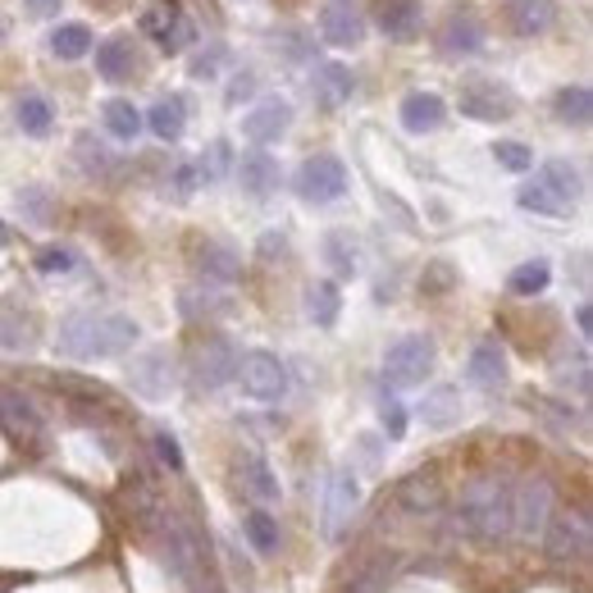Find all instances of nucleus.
Returning <instances> with one entry per match:
<instances>
[{
	"label": "nucleus",
	"mask_w": 593,
	"mask_h": 593,
	"mask_svg": "<svg viewBox=\"0 0 593 593\" xmlns=\"http://www.w3.org/2000/svg\"><path fill=\"white\" fill-rule=\"evenodd\" d=\"M137 342V324L128 315H96V311H78L60 324L56 348L74 361H106V357H124Z\"/></svg>",
	"instance_id": "nucleus-1"
},
{
	"label": "nucleus",
	"mask_w": 593,
	"mask_h": 593,
	"mask_svg": "<svg viewBox=\"0 0 593 593\" xmlns=\"http://www.w3.org/2000/svg\"><path fill=\"white\" fill-rule=\"evenodd\" d=\"M512 484L503 475H479L461 488L457 503V529H466L479 543H498L512 534Z\"/></svg>",
	"instance_id": "nucleus-2"
},
{
	"label": "nucleus",
	"mask_w": 593,
	"mask_h": 593,
	"mask_svg": "<svg viewBox=\"0 0 593 593\" xmlns=\"http://www.w3.org/2000/svg\"><path fill=\"white\" fill-rule=\"evenodd\" d=\"M233 383H237L252 402H265V407L283 402L288 388H292L288 366H283L274 352H242V357H237V370H233Z\"/></svg>",
	"instance_id": "nucleus-3"
},
{
	"label": "nucleus",
	"mask_w": 593,
	"mask_h": 593,
	"mask_svg": "<svg viewBox=\"0 0 593 593\" xmlns=\"http://www.w3.org/2000/svg\"><path fill=\"white\" fill-rule=\"evenodd\" d=\"M434 361H438L434 338L407 333V338H398V342H392V348L383 352V379H388L392 388H420V383L434 375Z\"/></svg>",
	"instance_id": "nucleus-4"
},
{
	"label": "nucleus",
	"mask_w": 593,
	"mask_h": 593,
	"mask_svg": "<svg viewBox=\"0 0 593 593\" xmlns=\"http://www.w3.org/2000/svg\"><path fill=\"white\" fill-rule=\"evenodd\" d=\"M543 548H548L553 562H584L589 557V512L584 507H566V512H553L548 525H543Z\"/></svg>",
	"instance_id": "nucleus-5"
},
{
	"label": "nucleus",
	"mask_w": 593,
	"mask_h": 593,
	"mask_svg": "<svg viewBox=\"0 0 593 593\" xmlns=\"http://www.w3.org/2000/svg\"><path fill=\"white\" fill-rule=\"evenodd\" d=\"M461 115L466 119H475V124H507L512 115H516V96H512V87L507 82H498V78H470L466 87H461Z\"/></svg>",
	"instance_id": "nucleus-6"
},
{
	"label": "nucleus",
	"mask_w": 593,
	"mask_h": 593,
	"mask_svg": "<svg viewBox=\"0 0 593 593\" xmlns=\"http://www.w3.org/2000/svg\"><path fill=\"white\" fill-rule=\"evenodd\" d=\"M553 503H557L553 484L543 479V475H529V479L512 493V529H516L521 538H538L543 525H548V516H553Z\"/></svg>",
	"instance_id": "nucleus-7"
},
{
	"label": "nucleus",
	"mask_w": 593,
	"mask_h": 593,
	"mask_svg": "<svg viewBox=\"0 0 593 593\" xmlns=\"http://www.w3.org/2000/svg\"><path fill=\"white\" fill-rule=\"evenodd\" d=\"M342 192H348V165L338 156H311V161H302V169H296V196L311 206H329Z\"/></svg>",
	"instance_id": "nucleus-8"
},
{
	"label": "nucleus",
	"mask_w": 593,
	"mask_h": 593,
	"mask_svg": "<svg viewBox=\"0 0 593 593\" xmlns=\"http://www.w3.org/2000/svg\"><path fill=\"white\" fill-rule=\"evenodd\" d=\"M142 32L152 37L161 51H183L192 41V23H187L178 0H152V6L142 10Z\"/></svg>",
	"instance_id": "nucleus-9"
},
{
	"label": "nucleus",
	"mask_w": 593,
	"mask_h": 593,
	"mask_svg": "<svg viewBox=\"0 0 593 593\" xmlns=\"http://www.w3.org/2000/svg\"><path fill=\"white\" fill-rule=\"evenodd\" d=\"M233 370H237V352L229 348V338H206L202 348L192 352V383L202 392L233 383Z\"/></svg>",
	"instance_id": "nucleus-10"
},
{
	"label": "nucleus",
	"mask_w": 593,
	"mask_h": 593,
	"mask_svg": "<svg viewBox=\"0 0 593 593\" xmlns=\"http://www.w3.org/2000/svg\"><path fill=\"white\" fill-rule=\"evenodd\" d=\"M320 37L338 51H352L366 41V14L357 10V0H324L320 10Z\"/></svg>",
	"instance_id": "nucleus-11"
},
{
	"label": "nucleus",
	"mask_w": 593,
	"mask_h": 593,
	"mask_svg": "<svg viewBox=\"0 0 593 593\" xmlns=\"http://www.w3.org/2000/svg\"><path fill=\"white\" fill-rule=\"evenodd\" d=\"M357 507H361V484H357V475H352L348 466H338V470L329 475V503H324V534H329V538H338L342 529L352 525Z\"/></svg>",
	"instance_id": "nucleus-12"
},
{
	"label": "nucleus",
	"mask_w": 593,
	"mask_h": 593,
	"mask_svg": "<svg viewBox=\"0 0 593 593\" xmlns=\"http://www.w3.org/2000/svg\"><path fill=\"white\" fill-rule=\"evenodd\" d=\"M484 19L470 14V10H453L438 28V51L453 56V60H466V56H479L484 51Z\"/></svg>",
	"instance_id": "nucleus-13"
},
{
	"label": "nucleus",
	"mask_w": 593,
	"mask_h": 593,
	"mask_svg": "<svg viewBox=\"0 0 593 593\" xmlns=\"http://www.w3.org/2000/svg\"><path fill=\"white\" fill-rule=\"evenodd\" d=\"M288 124H292V106L283 101V96H265L261 106H252L242 115V137L256 142V146H270L288 133Z\"/></svg>",
	"instance_id": "nucleus-14"
},
{
	"label": "nucleus",
	"mask_w": 593,
	"mask_h": 593,
	"mask_svg": "<svg viewBox=\"0 0 593 593\" xmlns=\"http://www.w3.org/2000/svg\"><path fill=\"white\" fill-rule=\"evenodd\" d=\"M311 96H315V106L320 110H342L357 96V78H352V69L348 65H338V60H324V65H315V74H311Z\"/></svg>",
	"instance_id": "nucleus-15"
},
{
	"label": "nucleus",
	"mask_w": 593,
	"mask_h": 593,
	"mask_svg": "<svg viewBox=\"0 0 593 593\" xmlns=\"http://www.w3.org/2000/svg\"><path fill=\"white\" fill-rule=\"evenodd\" d=\"M375 23L388 41H411L425 28V6L420 0H375Z\"/></svg>",
	"instance_id": "nucleus-16"
},
{
	"label": "nucleus",
	"mask_w": 593,
	"mask_h": 593,
	"mask_svg": "<svg viewBox=\"0 0 593 593\" xmlns=\"http://www.w3.org/2000/svg\"><path fill=\"white\" fill-rule=\"evenodd\" d=\"M233 174H237L242 192H246V196H256V202H265V196H274V192H279V183H283V174H279V161L265 152V146H256V152H246V156L233 165Z\"/></svg>",
	"instance_id": "nucleus-17"
},
{
	"label": "nucleus",
	"mask_w": 593,
	"mask_h": 593,
	"mask_svg": "<svg viewBox=\"0 0 593 593\" xmlns=\"http://www.w3.org/2000/svg\"><path fill=\"white\" fill-rule=\"evenodd\" d=\"M91 51H96V74L106 82H128L137 74V41L128 32L106 37L101 46H91Z\"/></svg>",
	"instance_id": "nucleus-18"
},
{
	"label": "nucleus",
	"mask_w": 593,
	"mask_h": 593,
	"mask_svg": "<svg viewBox=\"0 0 593 593\" xmlns=\"http://www.w3.org/2000/svg\"><path fill=\"white\" fill-rule=\"evenodd\" d=\"M128 379H133V388L142 392V398H152V402L169 398V392H174V361H169V352H146V357H137L133 370H128Z\"/></svg>",
	"instance_id": "nucleus-19"
},
{
	"label": "nucleus",
	"mask_w": 593,
	"mask_h": 593,
	"mask_svg": "<svg viewBox=\"0 0 593 593\" xmlns=\"http://www.w3.org/2000/svg\"><path fill=\"white\" fill-rule=\"evenodd\" d=\"M466 379H470L475 388H484V392H498V388L507 383V352H503L493 338L475 342V352H470V361H466Z\"/></svg>",
	"instance_id": "nucleus-20"
},
{
	"label": "nucleus",
	"mask_w": 593,
	"mask_h": 593,
	"mask_svg": "<svg viewBox=\"0 0 593 593\" xmlns=\"http://www.w3.org/2000/svg\"><path fill=\"white\" fill-rule=\"evenodd\" d=\"M192 265H196V274H202L206 283H215V288H229L242 274V256L233 252L229 242H202V246H196V256H192Z\"/></svg>",
	"instance_id": "nucleus-21"
},
{
	"label": "nucleus",
	"mask_w": 593,
	"mask_h": 593,
	"mask_svg": "<svg viewBox=\"0 0 593 593\" xmlns=\"http://www.w3.org/2000/svg\"><path fill=\"white\" fill-rule=\"evenodd\" d=\"M402 128L407 133H434L443 128V119H448V101H443L438 91H411L402 96Z\"/></svg>",
	"instance_id": "nucleus-22"
},
{
	"label": "nucleus",
	"mask_w": 593,
	"mask_h": 593,
	"mask_svg": "<svg viewBox=\"0 0 593 593\" xmlns=\"http://www.w3.org/2000/svg\"><path fill=\"white\" fill-rule=\"evenodd\" d=\"M553 23H557L553 0H512V6H507V28L516 37H543Z\"/></svg>",
	"instance_id": "nucleus-23"
},
{
	"label": "nucleus",
	"mask_w": 593,
	"mask_h": 593,
	"mask_svg": "<svg viewBox=\"0 0 593 593\" xmlns=\"http://www.w3.org/2000/svg\"><path fill=\"white\" fill-rule=\"evenodd\" d=\"M398 503L407 512H416V516H434L443 507V484H438V475H429V470L407 475L402 488H398Z\"/></svg>",
	"instance_id": "nucleus-24"
},
{
	"label": "nucleus",
	"mask_w": 593,
	"mask_h": 593,
	"mask_svg": "<svg viewBox=\"0 0 593 593\" xmlns=\"http://www.w3.org/2000/svg\"><path fill=\"white\" fill-rule=\"evenodd\" d=\"M142 124L152 128L161 142H178L187 133V101L183 96H161V101L142 115Z\"/></svg>",
	"instance_id": "nucleus-25"
},
{
	"label": "nucleus",
	"mask_w": 593,
	"mask_h": 593,
	"mask_svg": "<svg viewBox=\"0 0 593 593\" xmlns=\"http://www.w3.org/2000/svg\"><path fill=\"white\" fill-rule=\"evenodd\" d=\"M516 202H521V211H529V215H548V220H566V215H571V202H566L562 192H553L538 174H534L529 183H521Z\"/></svg>",
	"instance_id": "nucleus-26"
},
{
	"label": "nucleus",
	"mask_w": 593,
	"mask_h": 593,
	"mask_svg": "<svg viewBox=\"0 0 593 593\" xmlns=\"http://www.w3.org/2000/svg\"><path fill=\"white\" fill-rule=\"evenodd\" d=\"M307 315H311V324H320V329H333V324H338V315H342V288H338L333 279H315V283L307 288Z\"/></svg>",
	"instance_id": "nucleus-27"
},
{
	"label": "nucleus",
	"mask_w": 593,
	"mask_h": 593,
	"mask_svg": "<svg viewBox=\"0 0 593 593\" xmlns=\"http://www.w3.org/2000/svg\"><path fill=\"white\" fill-rule=\"evenodd\" d=\"M553 115H557V124H566V128H589V119H593V91H589L584 82L562 87V91L553 96Z\"/></svg>",
	"instance_id": "nucleus-28"
},
{
	"label": "nucleus",
	"mask_w": 593,
	"mask_h": 593,
	"mask_svg": "<svg viewBox=\"0 0 593 593\" xmlns=\"http://www.w3.org/2000/svg\"><path fill=\"white\" fill-rule=\"evenodd\" d=\"M237 479H242V488L252 493L256 503H274L279 498V475L265 466V457H256V453H246L242 461H237Z\"/></svg>",
	"instance_id": "nucleus-29"
},
{
	"label": "nucleus",
	"mask_w": 593,
	"mask_h": 593,
	"mask_svg": "<svg viewBox=\"0 0 593 593\" xmlns=\"http://www.w3.org/2000/svg\"><path fill=\"white\" fill-rule=\"evenodd\" d=\"M14 119H19V128H23L28 137H46V133L56 128V110H51V101H46L41 91H23V96H19Z\"/></svg>",
	"instance_id": "nucleus-30"
},
{
	"label": "nucleus",
	"mask_w": 593,
	"mask_h": 593,
	"mask_svg": "<svg viewBox=\"0 0 593 593\" xmlns=\"http://www.w3.org/2000/svg\"><path fill=\"white\" fill-rule=\"evenodd\" d=\"M32 342H37L32 315H23L14 307H0V352H28Z\"/></svg>",
	"instance_id": "nucleus-31"
},
{
	"label": "nucleus",
	"mask_w": 593,
	"mask_h": 593,
	"mask_svg": "<svg viewBox=\"0 0 593 593\" xmlns=\"http://www.w3.org/2000/svg\"><path fill=\"white\" fill-rule=\"evenodd\" d=\"M101 124H106V133L110 137H119V142H133L146 124H142V110L133 106V101H124V96H110V101L101 106Z\"/></svg>",
	"instance_id": "nucleus-32"
},
{
	"label": "nucleus",
	"mask_w": 593,
	"mask_h": 593,
	"mask_svg": "<svg viewBox=\"0 0 593 593\" xmlns=\"http://www.w3.org/2000/svg\"><path fill=\"white\" fill-rule=\"evenodd\" d=\"M242 534H246V543L261 553V557H270V553H279V521L265 512V507H256V512H246L242 516Z\"/></svg>",
	"instance_id": "nucleus-33"
},
{
	"label": "nucleus",
	"mask_w": 593,
	"mask_h": 593,
	"mask_svg": "<svg viewBox=\"0 0 593 593\" xmlns=\"http://www.w3.org/2000/svg\"><path fill=\"white\" fill-rule=\"evenodd\" d=\"M91 46H96V37L87 23H60L51 32V56H60V60H82V56H91Z\"/></svg>",
	"instance_id": "nucleus-34"
},
{
	"label": "nucleus",
	"mask_w": 593,
	"mask_h": 593,
	"mask_svg": "<svg viewBox=\"0 0 593 593\" xmlns=\"http://www.w3.org/2000/svg\"><path fill=\"white\" fill-rule=\"evenodd\" d=\"M0 420H6L14 434H37L41 429V416L28 398H19V392H0Z\"/></svg>",
	"instance_id": "nucleus-35"
},
{
	"label": "nucleus",
	"mask_w": 593,
	"mask_h": 593,
	"mask_svg": "<svg viewBox=\"0 0 593 593\" xmlns=\"http://www.w3.org/2000/svg\"><path fill=\"white\" fill-rule=\"evenodd\" d=\"M548 283H553V265H548V261H525V265H516V270L507 274V288H512L516 296H538Z\"/></svg>",
	"instance_id": "nucleus-36"
},
{
	"label": "nucleus",
	"mask_w": 593,
	"mask_h": 593,
	"mask_svg": "<svg viewBox=\"0 0 593 593\" xmlns=\"http://www.w3.org/2000/svg\"><path fill=\"white\" fill-rule=\"evenodd\" d=\"M420 416H425V425H434V429H448V425L461 416L457 388H434L429 398H425V407H420Z\"/></svg>",
	"instance_id": "nucleus-37"
},
{
	"label": "nucleus",
	"mask_w": 593,
	"mask_h": 593,
	"mask_svg": "<svg viewBox=\"0 0 593 593\" xmlns=\"http://www.w3.org/2000/svg\"><path fill=\"white\" fill-rule=\"evenodd\" d=\"M538 178H543V183H548L553 192H562V196H566V202H571V206L580 202V192H584V178H580V169H575L571 161H548V165H543V169H538Z\"/></svg>",
	"instance_id": "nucleus-38"
},
{
	"label": "nucleus",
	"mask_w": 593,
	"mask_h": 593,
	"mask_svg": "<svg viewBox=\"0 0 593 593\" xmlns=\"http://www.w3.org/2000/svg\"><path fill=\"white\" fill-rule=\"evenodd\" d=\"M493 161H498L507 174H529L534 169V152H529L525 142H512V137L493 142Z\"/></svg>",
	"instance_id": "nucleus-39"
},
{
	"label": "nucleus",
	"mask_w": 593,
	"mask_h": 593,
	"mask_svg": "<svg viewBox=\"0 0 593 593\" xmlns=\"http://www.w3.org/2000/svg\"><path fill=\"white\" fill-rule=\"evenodd\" d=\"M196 165V174H202V183H220L229 169H233V152H229V142H211L206 152H202V161H192Z\"/></svg>",
	"instance_id": "nucleus-40"
},
{
	"label": "nucleus",
	"mask_w": 593,
	"mask_h": 593,
	"mask_svg": "<svg viewBox=\"0 0 593 593\" xmlns=\"http://www.w3.org/2000/svg\"><path fill=\"white\" fill-rule=\"evenodd\" d=\"M74 156H78L82 174H91V178H96V174H106V169L115 165V156H110V152H106V146H101V142H96L91 133H82V137H78V146H74Z\"/></svg>",
	"instance_id": "nucleus-41"
},
{
	"label": "nucleus",
	"mask_w": 593,
	"mask_h": 593,
	"mask_svg": "<svg viewBox=\"0 0 593 593\" xmlns=\"http://www.w3.org/2000/svg\"><path fill=\"white\" fill-rule=\"evenodd\" d=\"M324 261L338 274H352L357 270V242H352V233H329L324 237Z\"/></svg>",
	"instance_id": "nucleus-42"
},
{
	"label": "nucleus",
	"mask_w": 593,
	"mask_h": 593,
	"mask_svg": "<svg viewBox=\"0 0 593 593\" xmlns=\"http://www.w3.org/2000/svg\"><path fill=\"white\" fill-rule=\"evenodd\" d=\"M19 206H23V215L32 224H46V220H51V192H46V187H23L19 192Z\"/></svg>",
	"instance_id": "nucleus-43"
},
{
	"label": "nucleus",
	"mask_w": 593,
	"mask_h": 593,
	"mask_svg": "<svg viewBox=\"0 0 593 593\" xmlns=\"http://www.w3.org/2000/svg\"><path fill=\"white\" fill-rule=\"evenodd\" d=\"M196 187H202V174H196L192 161H183V165L169 174V196H174V202H187V196H192Z\"/></svg>",
	"instance_id": "nucleus-44"
},
{
	"label": "nucleus",
	"mask_w": 593,
	"mask_h": 593,
	"mask_svg": "<svg viewBox=\"0 0 593 593\" xmlns=\"http://www.w3.org/2000/svg\"><path fill=\"white\" fill-rule=\"evenodd\" d=\"M224 60H229L224 46H206L202 56H192V60H187V74H192V78H215Z\"/></svg>",
	"instance_id": "nucleus-45"
},
{
	"label": "nucleus",
	"mask_w": 593,
	"mask_h": 593,
	"mask_svg": "<svg viewBox=\"0 0 593 593\" xmlns=\"http://www.w3.org/2000/svg\"><path fill=\"white\" fill-rule=\"evenodd\" d=\"M379 425H383L388 438H402V434H407V407H402L398 398H383V402H379Z\"/></svg>",
	"instance_id": "nucleus-46"
},
{
	"label": "nucleus",
	"mask_w": 593,
	"mask_h": 593,
	"mask_svg": "<svg viewBox=\"0 0 593 593\" xmlns=\"http://www.w3.org/2000/svg\"><path fill=\"white\" fill-rule=\"evenodd\" d=\"M37 270L41 274H65V270H74V252L69 246H46V252H37Z\"/></svg>",
	"instance_id": "nucleus-47"
},
{
	"label": "nucleus",
	"mask_w": 593,
	"mask_h": 593,
	"mask_svg": "<svg viewBox=\"0 0 593 593\" xmlns=\"http://www.w3.org/2000/svg\"><path fill=\"white\" fill-rule=\"evenodd\" d=\"M256 69H242L233 82H229V106H242V101H252V96H256Z\"/></svg>",
	"instance_id": "nucleus-48"
},
{
	"label": "nucleus",
	"mask_w": 593,
	"mask_h": 593,
	"mask_svg": "<svg viewBox=\"0 0 593 593\" xmlns=\"http://www.w3.org/2000/svg\"><path fill=\"white\" fill-rule=\"evenodd\" d=\"M156 457H161L169 470H183V448H178V438H174V434H165V429L156 434Z\"/></svg>",
	"instance_id": "nucleus-49"
},
{
	"label": "nucleus",
	"mask_w": 593,
	"mask_h": 593,
	"mask_svg": "<svg viewBox=\"0 0 593 593\" xmlns=\"http://www.w3.org/2000/svg\"><path fill=\"white\" fill-rule=\"evenodd\" d=\"M23 10H28L32 19H56V14L65 10V0H23Z\"/></svg>",
	"instance_id": "nucleus-50"
},
{
	"label": "nucleus",
	"mask_w": 593,
	"mask_h": 593,
	"mask_svg": "<svg viewBox=\"0 0 593 593\" xmlns=\"http://www.w3.org/2000/svg\"><path fill=\"white\" fill-rule=\"evenodd\" d=\"M274 252H283V233H265L261 237V256H274Z\"/></svg>",
	"instance_id": "nucleus-51"
},
{
	"label": "nucleus",
	"mask_w": 593,
	"mask_h": 593,
	"mask_svg": "<svg viewBox=\"0 0 593 593\" xmlns=\"http://www.w3.org/2000/svg\"><path fill=\"white\" fill-rule=\"evenodd\" d=\"M575 324H580V338H589V333H593V311H589V302L575 311Z\"/></svg>",
	"instance_id": "nucleus-52"
},
{
	"label": "nucleus",
	"mask_w": 593,
	"mask_h": 593,
	"mask_svg": "<svg viewBox=\"0 0 593 593\" xmlns=\"http://www.w3.org/2000/svg\"><path fill=\"white\" fill-rule=\"evenodd\" d=\"M6 246H10V224L0 220V252H6Z\"/></svg>",
	"instance_id": "nucleus-53"
},
{
	"label": "nucleus",
	"mask_w": 593,
	"mask_h": 593,
	"mask_svg": "<svg viewBox=\"0 0 593 593\" xmlns=\"http://www.w3.org/2000/svg\"><path fill=\"white\" fill-rule=\"evenodd\" d=\"M0 41H6V23H0Z\"/></svg>",
	"instance_id": "nucleus-54"
}]
</instances>
